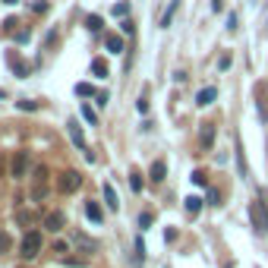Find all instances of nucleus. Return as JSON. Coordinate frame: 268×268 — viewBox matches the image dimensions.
<instances>
[{
    "label": "nucleus",
    "mask_w": 268,
    "mask_h": 268,
    "mask_svg": "<svg viewBox=\"0 0 268 268\" xmlns=\"http://www.w3.org/2000/svg\"><path fill=\"white\" fill-rule=\"evenodd\" d=\"M92 73H95L98 79H104L108 76V60H104V57H95V60H92Z\"/></svg>",
    "instance_id": "obj_15"
},
{
    "label": "nucleus",
    "mask_w": 268,
    "mask_h": 268,
    "mask_svg": "<svg viewBox=\"0 0 268 268\" xmlns=\"http://www.w3.org/2000/svg\"><path fill=\"white\" fill-rule=\"evenodd\" d=\"M92 92H95V88H92L88 82H79V85H76V95H79V98H88Z\"/></svg>",
    "instance_id": "obj_21"
},
{
    "label": "nucleus",
    "mask_w": 268,
    "mask_h": 268,
    "mask_svg": "<svg viewBox=\"0 0 268 268\" xmlns=\"http://www.w3.org/2000/svg\"><path fill=\"white\" fill-rule=\"evenodd\" d=\"M85 215H88L92 221H95V224H101V221H104V212H101V205H98V202H92V199L85 202Z\"/></svg>",
    "instance_id": "obj_12"
},
{
    "label": "nucleus",
    "mask_w": 268,
    "mask_h": 268,
    "mask_svg": "<svg viewBox=\"0 0 268 268\" xmlns=\"http://www.w3.org/2000/svg\"><path fill=\"white\" fill-rule=\"evenodd\" d=\"M151 221H155V215H151V212H145V215H139V227L145 230V227L151 224Z\"/></svg>",
    "instance_id": "obj_22"
},
{
    "label": "nucleus",
    "mask_w": 268,
    "mask_h": 268,
    "mask_svg": "<svg viewBox=\"0 0 268 268\" xmlns=\"http://www.w3.org/2000/svg\"><path fill=\"white\" fill-rule=\"evenodd\" d=\"M212 10H215V13H221V10H224V0H212Z\"/></svg>",
    "instance_id": "obj_30"
},
{
    "label": "nucleus",
    "mask_w": 268,
    "mask_h": 268,
    "mask_svg": "<svg viewBox=\"0 0 268 268\" xmlns=\"http://www.w3.org/2000/svg\"><path fill=\"white\" fill-rule=\"evenodd\" d=\"M136 108H139V114H145V111H148V101H145V98H139V101H136Z\"/></svg>",
    "instance_id": "obj_29"
},
{
    "label": "nucleus",
    "mask_w": 268,
    "mask_h": 268,
    "mask_svg": "<svg viewBox=\"0 0 268 268\" xmlns=\"http://www.w3.org/2000/svg\"><path fill=\"white\" fill-rule=\"evenodd\" d=\"M7 249H10V237L0 234V252H7Z\"/></svg>",
    "instance_id": "obj_27"
},
{
    "label": "nucleus",
    "mask_w": 268,
    "mask_h": 268,
    "mask_svg": "<svg viewBox=\"0 0 268 268\" xmlns=\"http://www.w3.org/2000/svg\"><path fill=\"white\" fill-rule=\"evenodd\" d=\"M104 48H108L111 54H120L123 51V38H120V35H114V32L104 35Z\"/></svg>",
    "instance_id": "obj_9"
},
{
    "label": "nucleus",
    "mask_w": 268,
    "mask_h": 268,
    "mask_svg": "<svg viewBox=\"0 0 268 268\" xmlns=\"http://www.w3.org/2000/svg\"><path fill=\"white\" fill-rule=\"evenodd\" d=\"M0 173H4V161H0Z\"/></svg>",
    "instance_id": "obj_32"
},
{
    "label": "nucleus",
    "mask_w": 268,
    "mask_h": 268,
    "mask_svg": "<svg viewBox=\"0 0 268 268\" xmlns=\"http://www.w3.org/2000/svg\"><path fill=\"white\" fill-rule=\"evenodd\" d=\"M199 145L208 151L215 145V123H202V130H199Z\"/></svg>",
    "instance_id": "obj_6"
},
{
    "label": "nucleus",
    "mask_w": 268,
    "mask_h": 268,
    "mask_svg": "<svg viewBox=\"0 0 268 268\" xmlns=\"http://www.w3.org/2000/svg\"><path fill=\"white\" fill-rule=\"evenodd\" d=\"M85 26H88V32H101L104 22H101V16H88V19H85Z\"/></svg>",
    "instance_id": "obj_20"
},
{
    "label": "nucleus",
    "mask_w": 268,
    "mask_h": 268,
    "mask_svg": "<svg viewBox=\"0 0 268 268\" xmlns=\"http://www.w3.org/2000/svg\"><path fill=\"white\" fill-rule=\"evenodd\" d=\"M114 13H117V16H126V13H130V7H126V4H117V7H114Z\"/></svg>",
    "instance_id": "obj_26"
},
{
    "label": "nucleus",
    "mask_w": 268,
    "mask_h": 268,
    "mask_svg": "<svg viewBox=\"0 0 268 268\" xmlns=\"http://www.w3.org/2000/svg\"><path fill=\"white\" fill-rule=\"evenodd\" d=\"M164 173H167V164H164V161H155L151 170H148V177H151V183H161V180H164Z\"/></svg>",
    "instance_id": "obj_10"
},
{
    "label": "nucleus",
    "mask_w": 268,
    "mask_h": 268,
    "mask_svg": "<svg viewBox=\"0 0 268 268\" xmlns=\"http://www.w3.org/2000/svg\"><path fill=\"white\" fill-rule=\"evenodd\" d=\"M38 252H41V234L38 230H29V234L22 237V243H19V255L22 259H35Z\"/></svg>",
    "instance_id": "obj_1"
},
{
    "label": "nucleus",
    "mask_w": 268,
    "mask_h": 268,
    "mask_svg": "<svg viewBox=\"0 0 268 268\" xmlns=\"http://www.w3.org/2000/svg\"><path fill=\"white\" fill-rule=\"evenodd\" d=\"M7 63H10V69H13L16 76H29V63L22 60L19 54H13V51H10V54H7Z\"/></svg>",
    "instance_id": "obj_5"
},
{
    "label": "nucleus",
    "mask_w": 268,
    "mask_h": 268,
    "mask_svg": "<svg viewBox=\"0 0 268 268\" xmlns=\"http://www.w3.org/2000/svg\"><path fill=\"white\" fill-rule=\"evenodd\" d=\"M193 183H199V186H205V183H208V177H205V170H193Z\"/></svg>",
    "instance_id": "obj_23"
},
{
    "label": "nucleus",
    "mask_w": 268,
    "mask_h": 268,
    "mask_svg": "<svg viewBox=\"0 0 268 268\" xmlns=\"http://www.w3.org/2000/svg\"><path fill=\"white\" fill-rule=\"evenodd\" d=\"M130 186H133V193L142 190V173H139V170H133V173H130Z\"/></svg>",
    "instance_id": "obj_19"
},
{
    "label": "nucleus",
    "mask_w": 268,
    "mask_h": 268,
    "mask_svg": "<svg viewBox=\"0 0 268 268\" xmlns=\"http://www.w3.org/2000/svg\"><path fill=\"white\" fill-rule=\"evenodd\" d=\"M177 10H180V0H170V7H167V13L164 16H161V26H170V19H173V13H177Z\"/></svg>",
    "instance_id": "obj_16"
},
{
    "label": "nucleus",
    "mask_w": 268,
    "mask_h": 268,
    "mask_svg": "<svg viewBox=\"0 0 268 268\" xmlns=\"http://www.w3.org/2000/svg\"><path fill=\"white\" fill-rule=\"evenodd\" d=\"M218 98V88L215 85H208V88H202L199 95H196V104H199V108H208V104H212Z\"/></svg>",
    "instance_id": "obj_8"
},
{
    "label": "nucleus",
    "mask_w": 268,
    "mask_h": 268,
    "mask_svg": "<svg viewBox=\"0 0 268 268\" xmlns=\"http://www.w3.org/2000/svg\"><path fill=\"white\" fill-rule=\"evenodd\" d=\"M54 252H69V243H63V240H57V243H54Z\"/></svg>",
    "instance_id": "obj_25"
},
{
    "label": "nucleus",
    "mask_w": 268,
    "mask_h": 268,
    "mask_svg": "<svg viewBox=\"0 0 268 268\" xmlns=\"http://www.w3.org/2000/svg\"><path fill=\"white\" fill-rule=\"evenodd\" d=\"M183 208H186V215H193V218H196V215L202 212V199H199V196H190V199L183 202Z\"/></svg>",
    "instance_id": "obj_13"
},
{
    "label": "nucleus",
    "mask_w": 268,
    "mask_h": 268,
    "mask_svg": "<svg viewBox=\"0 0 268 268\" xmlns=\"http://www.w3.org/2000/svg\"><path fill=\"white\" fill-rule=\"evenodd\" d=\"M16 26H19V22H16V19H7V22H4V32H13Z\"/></svg>",
    "instance_id": "obj_28"
},
{
    "label": "nucleus",
    "mask_w": 268,
    "mask_h": 268,
    "mask_svg": "<svg viewBox=\"0 0 268 268\" xmlns=\"http://www.w3.org/2000/svg\"><path fill=\"white\" fill-rule=\"evenodd\" d=\"M57 186H60L63 193H76L79 186H82V173H79V170H63L60 180H57Z\"/></svg>",
    "instance_id": "obj_3"
},
{
    "label": "nucleus",
    "mask_w": 268,
    "mask_h": 268,
    "mask_svg": "<svg viewBox=\"0 0 268 268\" xmlns=\"http://www.w3.org/2000/svg\"><path fill=\"white\" fill-rule=\"evenodd\" d=\"M63 224H66L63 212H51L48 218H44V227H48V230H54V234H57V230H63Z\"/></svg>",
    "instance_id": "obj_7"
},
{
    "label": "nucleus",
    "mask_w": 268,
    "mask_h": 268,
    "mask_svg": "<svg viewBox=\"0 0 268 268\" xmlns=\"http://www.w3.org/2000/svg\"><path fill=\"white\" fill-rule=\"evenodd\" d=\"M4 4H7V7H13V4H19V0H4Z\"/></svg>",
    "instance_id": "obj_31"
},
{
    "label": "nucleus",
    "mask_w": 268,
    "mask_h": 268,
    "mask_svg": "<svg viewBox=\"0 0 268 268\" xmlns=\"http://www.w3.org/2000/svg\"><path fill=\"white\" fill-rule=\"evenodd\" d=\"M19 108H22V111H38V104H35V101H29V98H26V101H19Z\"/></svg>",
    "instance_id": "obj_24"
},
{
    "label": "nucleus",
    "mask_w": 268,
    "mask_h": 268,
    "mask_svg": "<svg viewBox=\"0 0 268 268\" xmlns=\"http://www.w3.org/2000/svg\"><path fill=\"white\" fill-rule=\"evenodd\" d=\"M66 130H69V139H73V145H79L85 151V136H82V130H79L76 123H66Z\"/></svg>",
    "instance_id": "obj_11"
},
{
    "label": "nucleus",
    "mask_w": 268,
    "mask_h": 268,
    "mask_svg": "<svg viewBox=\"0 0 268 268\" xmlns=\"http://www.w3.org/2000/svg\"><path fill=\"white\" fill-rule=\"evenodd\" d=\"M10 170H13V177H26V170H29V155H26V151H16V155H13Z\"/></svg>",
    "instance_id": "obj_4"
},
{
    "label": "nucleus",
    "mask_w": 268,
    "mask_h": 268,
    "mask_svg": "<svg viewBox=\"0 0 268 268\" xmlns=\"http://www.w3.org/2000/svg\"><path fill=\"white\" fill-rule=\"evenodd\" d=\"M104 202H108V208H114V212H117V205H120V199H117V193H114L111 183H104Z\"/></svg>",
    "instance_id": "obj_14"
},
{
    "label": "nucleus",
    "mask_w": 268,
    "mask_h": 268,
    "mask_svg": "<svg viewBox=\"0 0 268 268\" xmlns=\"http://www.w3.org/2000/svg\"><path fill=\"white\" fill-rule=\"evenodd\" d=\"M249 218H252V227L259 230V234H265V230H268V208H265L262 199L249 202Z\"/></svg>",
    "instance_id": "obj_2"
},
{
    "label": "nucleus",
    "mask_w": 268,
    "mask_h": 268,
    "mask_svg": "<svg viewBox=\"0 0 268 268\" xmlns=\"http://www.w3.org/2000/svg\"><path fill=\"white\" fill-rule=\"evenodd\" d=\"M82 117H85V120H88L92 126H95V123H98V114H95V111H92V104H82Z\"/></svg>",
    "instance_id": "obj_18"
},
{
    "label": "nucleus",
    "mask_w": 268,
    "mask_h": 268,
    "mask_svg": "<svg viewBox=\"0 0 268 268\" xmlns=\"http://www.w3.org/2000/svg\"><path fill=\"white\" fill-rule=\"evenodd\" d=\"M16 221H19L22 227H29V224H35V215H32V212H22V208H19V212H16Z\"/></svg>",
    "instance_id": "obj_17"
}]
</instances>
